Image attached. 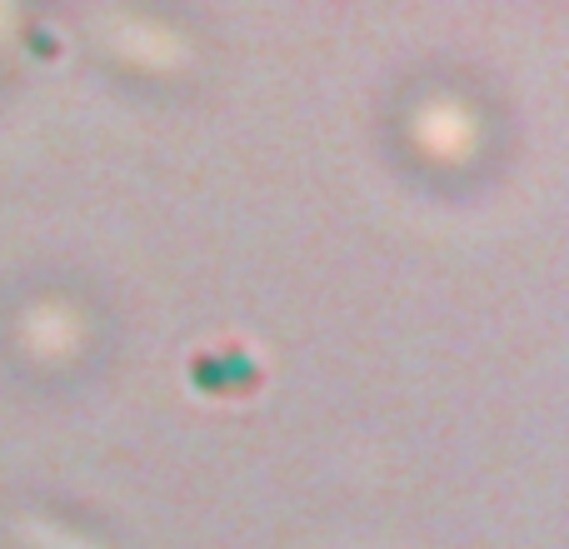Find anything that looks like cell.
I'll return each mask as SVG.
<instances>
[]
</instances>
